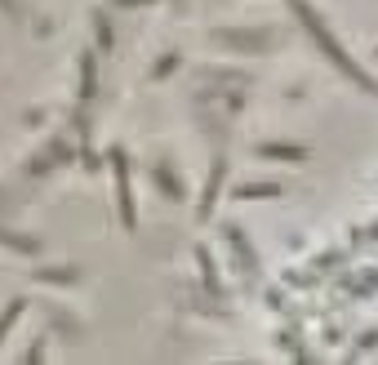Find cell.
Masks as SVG:
<instances>
[{"label":"cell","mask_w":378,"mask_h":365,"mask_svg":"<svg viewBox=\"0 0 378 365\" xmlns=\"http://www.w3.org/2000/svg\"><path fill=\"white\" fill-rule=\"evenodd\" d=\"M298 14H302V23H307V32H311V36H316V41H320V49H325V54H329V58H334V67H343V71H347V76H352V80H356V85H361L365 93H378V85H374V80H370V76H365V71H361V67H356V63H352V58H347V54H343V45H338V41H334V36H329V32H325V27H320V18H316V14H311V9H307V5H302V0H298Z\"/></svg>","instance_id":"cell-1"},{"label":"cell","mask_w":378,"mask_h":365,"mask_svg":"<svg viewBox=\"0 0 378 365\" xmlns=\"http://www.w3.org/2000/svg\"><path fill=\"white\" fill-rule=\"evenodd\" d=\"M263 156H289V161H302V147H263Z\"/></svg>","instance_id":"cell-2"},{"label":"cell","mask_w":378,"mask_h":365,"mask_svg":"<svg viewBox=\"0 0 378 365\" xmlns=\"http://www.w3.org/2000/svg\"><path fill=\"white\" fill-rule=\"evenodd\" d=\"M241 196H280V192H276V187H267V183H254V187H245Z\"/></svg>","instance_id":"cell-3"}]
</instances>
